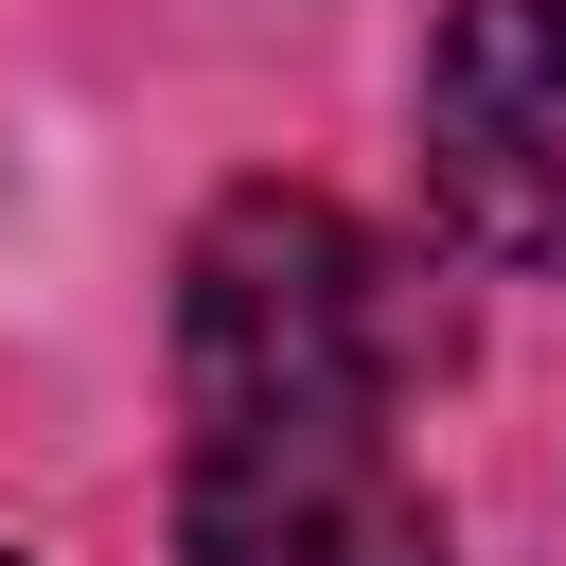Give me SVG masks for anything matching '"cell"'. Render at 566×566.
<instances>
[{
    "mask_svg": "<svg viewBox=\"0 0 566 566\" xmlns=\"http://www.w3.org/2000/svg\"><path fill=\"white\" fill-rule=\"evenodd\" d=\"M424 354L407 265L336 195H230L177 265V548L195 566H442V495L389 460V389Z\"/></svg>",
    "mask_w": 566,
    "mask_h": 566,
    "instance_id": "1",
    "label": "cell"
},
{
    "mask_svg": "<svg viewBox=\"0 0 566 566\" xmlns=\"http://www.w3.org/2000/svg\"><path fill=\"white\" fill-rule=\"evenodd\" d=\"M424 195L495 265H566V0H460L424 35Z\"/></svg>",
    "mask_w": 566,
    "mask_h": 566,
    "instance_id": "2",
    "label": "cell"
}]
</instances>
